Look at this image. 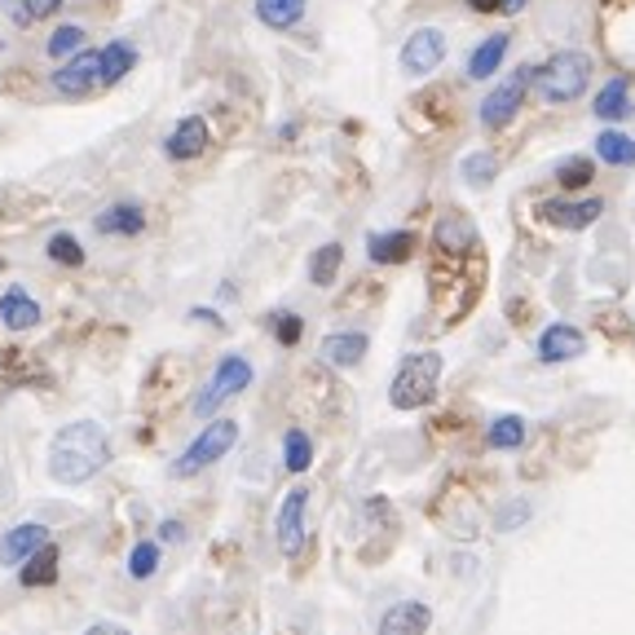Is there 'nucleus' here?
I'll list each match as a JSON object with an SVG mask.
<instances>
[{"label": "nucleus", "mask_w": 635, "mask_h": 635, "mask_svg": "<svg viewBox=\"0 0 635 635\" xmlns=\"http://www.w3.org/2000/svg\"><path fill=\"white\" fill-rule=\"evenodd\" d=\"M304 503H309V490L296 486V490H287V499H282V508H278L274 530H278L282 556H296V552L304 547Z\"/></svg>", "instance_id": "obj_9"}, {"label": "nucleus", "mask_w": 635, "mask_h": 635, "mask_svg": "<svg viewBox=\"0 0 635 635\" xmlns=\"http://www.w3.org/2000/svg\"><path fill=\"white\" fill-rule=\"evenodd\" d=\"M595 159H600V164H613V168H631V164H635V137L604 129V133L595 137Z\"/></svg>", "instance_id": "obj_24"}, {"label": "nucleus", "mask_w": 635, "mask_h": 635, "mask_svg": "<svg viewBox=\"0 0 635 635\" xmlns=\"http://www.w3.org/2000/svg\"><path fill=\"white\" fill-rule=\"evenodd\" d=\"M181 534H186V530H181V521H164V525H159V538H168V543H177Z\"/></svg>", "instance_id": "obj_39"}, {"label": "nucleus", "mask_w": 635, "mask_h": 635, "mask_svg": "<svg viewBox=\"0 0 635 635\" xmlns=\"http://www.w3.org/2000/svg\"><path fill=\"white\" fill-rule=\"evenodd\" d=\"M102 85V49H80L54 71V89L63 98H89Z\"/></svg>", "instance_id": "obj_8"}, {"label": "nucleus", "mask_w": 635, "mask_h": 635, "mask_svg": "<svg viewBox=\"0 0 635 635\" xmlns=\"http://www.w3.org/2000/svg\"><path fill=\"white\" fill-rule=\"evenodd\" d=\"M252 385V363L247 358H238V354H230V358H221L216 363V376L208 380V389L194 398V415H212L221 402H230V398H238L243 389Z\"/></svg>", "instance_id": "obj_6"}, {"label": "nucleus", "mask_w": 635, "mask_h": 635, "mask_svg": "<svg viewBox=\"0 0 635 635\" xmlns=\"http://www.w3.org/2000/svg\"><path fill=\"white\" fill-rule=\"evenodd\" d=\"M19 578H23V587H49V582L58 578V547H54V543H45L41 552H32Z\"/></svg>", "instance_id": "obj_26"}, {"label": "nucleus", "mask_w": 635, "mask_h": 635, "mask_svg": "<svg viewBox=\"0 0 635 635\" xmlns=\"http://www.w3.org/2000/svg\"><path fill=\"white\" fill-rule=\"evenodd\" d=\"M367 256L376 265H402L415 256V234L411 230H380L367 238Z\"/></svg>", "instance_id": "obj_17"}, {"label": "nucleus", "mask_w": 635, "mask_h": 635, "mask_svg": "<svg viewBox=\"0 0 635 635\" xmlns=\"http://www.w3.org/2000/svg\"><path fill=\"white\" fill-rule=\"evenodd\" d=\"M27 5H32L36 23H41V19H49V14H58V10H63V0H27Z\"/></svg>", "instance_id": "obj_37"}, {"label": "nucleus", "mask_w": 635, "mask_h": 635, "mask_svg": "<svg viewBox=\"0 0 635 635\" xmlns=\"http://www.w3.org/2000/svg\"><path fill=\"white\" fill-rule=\"evenodd\" d=\"M155 569H159V547L155 543H137L133 556H129V573L133 578H151Z\"/></svg>", "instance_id": "obj_33"}, {"label": "nucleus", "mask_w": 635, "mask_h": 635, "mask_svg": "<svg viewBox=\"0 0 635 635\" xmlns=\"http://www.w3.org/2000/svg\"><path fill=\"white\" fill-rule=\"evenodd\" d=\"M93 225H98V234H120V238H133V234H142V230H146V212H142V203L124 199V203L102 208Z\"/></svg>", "instance_id": "obj_16"}, {"label": "nucleus", "mask_w": 635, "mask_h": 635, "mask_svg": "<svg viewBox=\"0 0 635 635\" xmlns=\"http://www.w3.org/2000/svg\"><path fill=\"white\" fill-rule=\"evenodd\" d=\"M80 49H85V27H76V23H63V27L49 36V45H45V54H49V58H58V63L76 58Z\"/></svg>", "instance_id": "obj_30"}, {"label": "nucleus", "mask_w": 635, "mask_h": 635, "mask_svg": "<svg viewBox=\"0 0 635 635\" xmlns=\"http://www.w3.org/2000/svg\"><path fill=\"white\" fill-rule=\"evenodd\" d=\"M111 464V437L98 420H76L49 442V477L63 486H85Z\"/></svg>", "instance_id": "obj_1"}, {"label": "nucleus", "mask_w": 635, "mask_h": 635, "mask_svg": "<svg viewBox=\"0 0 635 635\" xmlns=\"http://www.w3.org/2000/svg\"><path fill=\"white\" fill-rule=\"evenodd\" d=\"M274 336H278V345H300V336H304V323H300V313H274Z\"/></svg>", "instance_id": "obj_34"}, {"label": "nucleus", "mask_w": 635, "mask_h": 635, "mask_svg": "<svg viewBox=\"0 0 635 635\" xmlns=\"http://www.w3.org/2000/svg\"><path fill=\"white\" fill-rule=\"evenodd\" d=\"M591 111H595V120H604V124L626 120V115H631V89H626V80H609V85L595 93Z\"/></svg>", "instance_id": "obj_22"}, {"label": "nucleus", "mask_w": 635, "mask_h": 635, "mask_svg": "<svg viewBox=\"0 0 635 635\" xmlns=\"http://www.w3.org/2000/svg\"><path fill=\"white\" fill-rule=\"evenodd\" d=\"M582 354H587V336H582L578 327H569V323H556V327H547V332L538 336V358H543L547 367L573 363V358H582Z\"/></svg>", "instance_id": "obj_12"}, {"label": "nucleus", "mask_w": 635, "mask_h": 635, "mask_svg": "<svg viewBox=\"0 0 635 635\" xmlns=\"http://www.w3.org/2000/svg\"><path fill=\"white\" fill-rule=\"evenodd\" d=\"M600 212H604V203H600V199H578V203L552 199V203H543V208H538V216H543L547 225H560V230H587V225H591Z\"/></svg>", "instance_id": "obj_13"}, {"label": "nucleus", "mask_w": 635, "mask_h": 635, "mask_svg": "<svg viewBox=\"0 0 635 635\" xmlns=\"http://www.w3.org/2000/svg\"><path fill=\"white\" fill-rule=\"evenodd\" d=\"M459 172H464V181H468V186H490V181L499 177V155L477 151V155H468V159L459 164Z\"/></svg>", "instance_id": "obj_31"}, {"label": "nucleus", "mask_w": 635, "mask_h": 635, "mask_svg": "<svg viewBox=\"0 0 635 635\" xmlns=\"http://www.w3.org/2000/svg\"><path fill=\"white\" fill-rule=\"evenodd\" d=\"M49 543V530L27 521V525H14L5 538H0V565H23L32 552H41Z\"/></svg>", "instance_id": "obj_15"}, {"label": "nucleus", "mask_w": 635, "mask_h": 635, "mask_svg": "<svg viewBox=\"0 0 635 635\" xmlns=\"http://www.w3.org/2000/svg\"><path fill=\"white\" fill-rule=\"evenodd\" d=\"M530 89H534V67H516L503 85H494V89L486 93V102H481V124H486V129H508L512 115H521V102H525Z\"/></svg>", "instance_id": "obj_5"}, {"label": "nucleus", "mask_w": 635, "mask_h": 635, "mask_svg": "<svg viewBox=\"0 0 635 635\" xmlns=\"http://www.w3.org/2000/svg\"><path fill=\"white\" fill-rule=\"evenodd\" d=\"M133 67H137V49L129 41H111L102 49V85H120Z\"/></svg>", "instance_id": "obj_25"}, {"label": "nucleus", "mask_w": 635, "mask_h": 635, "mask_svg": "<svg viewBox=\"0 0 635 635\" xmlns=\"http://www.w3.org/2000/svg\"><path fill=\"white\" fill-rule=\"evenodd\" d=\"M525 442V420L521 415H499L494 424H490V433H486V446L490 450H516Z\"/></svg>", "instance_id": "obj_27"}, {"label": "nucleus", "mask_w": 635, "mask_h": 635, "mask_svg": "<svg viewBox=\"0 0 635 635\" xmlns=\"http://www.w3.org/2000/svg\"><path fill=\"white\" fill-rule=\"evenodd\" d=\"M433 626V609L420 600H402L380 617V635H424Z\"/></svg>", "instance_id": "obj_14"}, {"label": "nucleus", "mask_w": 635, "mask_h": 635, "mask_svg": "<svg viewBox=\"0 0 635 635\" xmlns=\"http://www.w3.org/2000/svg\"><path fill=\"white\" fill-rule=\"evenodd\" d=\"M591 177H595L591 155H569L556 164V186H565V190H582V186H591Z\"/></svg>", "instance_id": "obj_29"}, {"label": "nucleus", "mask_w": 635, "mask_h": 635, "mask_svg": "<svg viewBox=\"0 0 635 635\" xmlns=\"http://www.w3.org/2000/svg\"><path fill=\"white\" fill-rule=\"evenodd\" d=\"M341 265H345V247L341 243H323L309 256V282L313 287H332L336 274H341Z\"/></svg>", "instance_id": "obj_23"}, {"label": "nucleus", "mask_w": 635, "mask_h": 635, "mask_svg": "<svg viewBox=\"0 0 635 635\" xmlns=\"http://www.w3.org/2000/svg\"><path fill=\"white\" fill-rule=\"evenodd\" d=\"M433 243H437V256L459 260V256H468L477 247V225L464 212H442V221L433 230Z\"/></svg>", "instance_id": "obj_10"}, {"label": "nucleus", "mask_w": 635, "mask_h": 635, "mask_svg": "<svg viewBox=\"0 0 635 635\" xmlns=\"http://www.w3.org/2000/svg\"><path fill=\"white\" fill-rule=\"evenodd\" d=\"M208 142H212V133H208L203 115H181V120H177V129L168 133L164 151H168V159L186 164V159H199V155L208 151Z\"/></svg>", "instance_id": "obj_11"}, {"label": "nucleus", "mask_w": 635, "mask_h": 635, "mask_svg": "<svg viewBox=\"0 0 635 635\" xmlns=\"http://www.w3.org/2000/svg\"><path fill=\"white\" fill-rule=\"evenodd\" d=\"M525 5H530V0H508V10H503V14H516V10H525Z\"/></svg>", "instance_id": "obj_40"}, {"label": "nucleus", "mask_w": 635, "mask_h": 635, "mask_svg": "<svg viewBox=\"0 0 635 635\" xmlns=\"http://www.w3.org/2000/svg\"><path fill=\"white\" fill-rule=\"evenodd\" d=\"M309 0H256V19L269 27V32H287L304 19Z\"/></svg>", "instance_id": "obj_20"}, {"label": "nucleus", "mask_w": 635, "mask_h": 635, "mask_svg": "<svg viewBox=\"0 0 635 635\" xmlns=\"http://www.w3.org/2000/svg\"><path fill=\"white\" fill-rule=\"evenodd\" d=\"M402 71L406 76H415V80H424V76H433L442 63H446V36L437 32V27H415L411 36H406V45H402Z\"/></svg>", "instance_id": "obj_7"}, {"label": "nucleus", "mask_w": 635, "mask_h": 635, "mask_svg": "<svg viewBox=\"0 0 635 635\" xmlns=\"http://www.w3.org/2000/svg\"><path fill=\"white\" fill-rule=\"evenodd\" d=\"M234 442H238V424H234V420H212V424L181 450V459L172 464V477H194V472L212 468L216 459H225V455L234 450Z\"/></svg>", "instance_id": "obj_4"}, {"label": "nucleus", "mask_w": 635, "mask_h": 635, "mask_svg": "<svg viewBox=\"0 0 635 635\" xmlns=\"http://www.w3.org/2000/svg\"><path fill=\"white\" fill-rule=\"evenodd\" d=\"M508 32H499V36H490V41H481L477 49H472V58H468V80H490L494 71H499V63H503V54H508Z\"/></svg>", "instance_id": "obj_21"}, {"label": "nucleus", "mask_w": 635, "mask_h": 635, "mask_svg": "<svg viewBox=\"0 0 635 635\" xmlns=\"http://www.w3.org/2000/svg\"><path fill=\"white\" fill-rule=\"evenodd\" d=\"M282 464H287V472H309L313 442H309L304 428H287V437H282Z\"/></svg>", "instance_id": "obj_28"}, {"label": "nucleus", "mask_w": 635, "mask_h": 635, "mask_svg": "<svg viewBox=\"0 0 635 635\" xmlns=\"http://www.w3.org/2000/svg\"><path fill=\"white\" fill-rule=\"evenodd\" d=\"M587 85H591V58L578 54V49H560V54H552L543 67H534V89H538L543 102L565 107V102L582 98Z\"/></svg>", "instance_id": "obj_2"}, {"label": "nucleus", "mask_w": 635, "mask_h": 635, "mask_svg": "<svg viewBox=\"0 0 635 635\" xmlns=\"http://www.w3.org/2000/svg\"><path fill=\"white\" fill-rule=\"evenodd\" d=\"M437 380H442V354H433V349L428 354H411L398 367L393 385H389V402L398 411H420V406H428L437 398Z\"/></svg>", "instance_id": "obj_3"}, {"label": "nucleus", "mask_w": 635, "mask_h": 635, "mask_svg": "<svg viewBox=\"0 0 635 635\" xmlns=\"http://www.w3.org/2000/svg\"><path fill=\"white\" fill-rule=\"evenodd\" d=\"M45 252H49V260H58V265H85V243H80L76 234H67V230L49 234Z\"/></svg>", "instance_id": "obj_32"}, {"label": "nucleus", "mask_w": 635, "mask_h": 635, "mask_svg": "<svg viewBox=\"0 0 635 635\" xmlns=\"http://www.w3.org/2000/svg\"><path fill=\"white\" fill-rule=\"evenodd\" d=\"M367 349H371V341L363 332H332L318 354H323V363H332V367H358L367 358Z\"/></svg>", "instance_id": "obj_19"}, {"label": "nucleus", "mask_w": 635, "mask_h": 635, "mask_svg": "<svg viewBox=\"0 0 635 635\" xmlns=\"http://www.w3.org/2000/svg\"><path fill=\"white\" fill-rule=\"evenodd\" d=\"M0 323H5L10 332H32V327H41V304L23 287H10L5 296H0Z\"/></svg>", "instance_id": "obj_18"}, {"label": "nucleus", "mask_w": 635, "mask_h": 635, "mask_svg": "<svg viewBox=\"0 0 635 635\" xmlns=\"http://www.w3.org/2000/svg\"><path fill=\"white\" fill-rule=\"evenodd\" d=\"M85 635H129V631H124V626H115V622H93Z\"/></svg>", "instance_id": "obj_38"}, {"label": "nucleus", "mask_w": 635, "mask_h": 635, "mask_svg": "<svg viewBox=\"0 0 635 635\" xmlns=\"http://www.w3.org/2000/svg\"><path fill=\"white\" fill-rule=\"evenodd\" d=\"M468 10H477V14H503L508 10V0H464Z\"/></svg>", "instance_id": "obj_36"}, {"label": "nucleus", "mask_w": 635, "mask_h": 635, "mask_svg": "<svg viewBox=\"0 0 635 635\" xmlns=\"http://www.w3.org/2000/svg\"><path fill=\"white\" fill-rule=\"evenodd\" d=\"M0 10L10 14V23H14V27H32V23H36V14H32L27 0H0Z\"/></svg>", "instance_id": "obj_35"}]
</instances>
